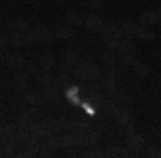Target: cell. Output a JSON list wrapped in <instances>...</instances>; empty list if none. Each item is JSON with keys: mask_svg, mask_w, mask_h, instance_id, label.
<instances>
[{"mask_svg": "<svg viewBox=\"0 0 161 158\" xmlns=\"http://www.w3.org/2000/svg\"><path fill=\"white\" fill-rule=\"evenodd\" d=\"M54 79H56V75H52V71H41L37 75V84L41 88H45V85H52L54 84Z\"/></svg>", "mask_w": 161, "mask_h": 158, "instance_id": "cell-26", "label": "cell"}, {"mask_svg": "<svg viewBox=\"0 0 161 158\" xmlns=\"http://www.w3.org/2000/svg\"><path fill=\"white\" fill-rule=\"evenodd\" d=\"M58 145H60V150H75V147L80 145V141H77L75 135L67 133V135H60L58 137Z\"/></svg>", "mask_w": 161, "mask_h": 158, "instance_id": "cell-16", "label": "cell"}, {"mask_svg": "<svg viewBox=\"0 0 161 158\" xmlns=\"http://www.w3.org/2000/svg\"><path fill=\"white\" fill-rule=\"evenodd\" d=\"M39 66H41L43 71H54V66H56V58H54V54H52L50 49H45V51L39 56Z\"/></svg>", "mask_w": 161, "mask_h": 158, "instance_id": "cell-14", "label": "cell"}, {"mask_svg": "<svg viewBox=\"0 0 161 158\" xmlns=\"http://www.w3.org/2000/svg\"><path fill=\"white\" fill-rule=\"evenodd\" d=\"M137 41H144V43H153L157 34H155V30L150 28V26H137V32H136Z\"/></svg>", "mask_w": 161, "mask_h": 158, "instance_id": "cell-17", "label": "cell"}, {"mask_svg": "<svg viewBox=\"0 0 161 158\" xmlns=\"http://www.w3.org/2000/svg\"><path fill=\"white\" fill-rule=\"evenodd\" d=\"M101 37H103V43H105V47L108 49H114L118 47V43L123 41V30H120V26L118 24H105L103 26V30H101Z\"/></svg>", "mask_w": 161, "mask_h": 158, "instance_id": "cell-1", "label": "cell"}, {"mask_svg": "<svg viewBox=\"0 0 161 158\" xmlns=\"http://www.w3.org/2000/svg\"><path fill=\"white\" fill-rule=\"evenodd\" d=\"M131 69L136 71L137 77H142V79H146V77H150V66L148 64H144V62L140 60H133V64H131Z\"/></svg>", "mask_w": 161, "mask_h": 158, "instance_id": "cell-25", "label": "cell"}, {"mask_svg": "<svg viewBox=\"0 0 161 158\" xmlns=\"http://www.w3.org/2000/svg\"><path fill=\"white\" fill-rule=\"evenodd\" d=\"M11 30H19V32H26L30 26H28V22H26L24 17H15V19H11Z\"/></svg>", "mask_w": 161, "mask_h": 158, "instance_id": "cell-29", "label": "cell"}, {"mask_svg": "<svg viewBox=\"0 0 161 158\" xmlns=\"http://www.w3.org/2000/svg\"><path fill=\"white\" fill-rule=\"evenodd\" d=\"M24 71H26L28 75H35V77H37V75L41 73L43 69L39 66V60H37V62H26V69H24Z\"/></svg>", "mask_w": 161, "mask_h": 158, "instance_id": "cell-31", "label": "cell"}, {"mask_svg": "<svg viewBox=\"0 0 161 158\" xmlns=\"http://www.w3.org/2000/svg\"><path fill=\"white\" fill-rule=\"evenodd\" d=\"M47 128H50V124H47V122L35 120L32 124H30V137H37V139H43V137H47Z\"/></svg>", "mask_w": 161, "mask_h": 158, "instance_id": "cell-13", "label": "cell"}, {"mask_svg": "<svg viewBox=\"0 0 161 158\" xmlns=\"http://www.w3.org/2000/svg\"><path fill=\"white\" fill-rule=\"evenodd\" d=\"M43 92H45V98H47L50 103H58V100H60V96H62L60 85H56V84L45 85V88H43Z\"/></svg>", "mask_w": 161, "mask_h": 158, "instance_id": "cell-19", "label": "cell"}, {"mask_svg": "<svg viewBox=\"0 0 161 158\" xmlns=\"http://www.w3.org/2000/svg\"><path fill=\"white\" fill-rule=\"evenodd\" d=\"M116 56H136V45L131 43V37H123L116 47Z\"/></svg>", "mask_w": 161, "mask_h": 158, "instance_id": "cell-12", "label": "cell"}, {"mask_svg": "<svg viewBox=\"0 0 161 158\" xmlns=\"http://www.w3.org/2000/svg\"><path fill=\"white\" fill-rule=\"evenodd\" d=\"M101 88H103V94L110 98L112 94L118 92V69H108V73L101 75Z\"/></svg>", "mask_w": 161, "mask_h": 158, "instance_id": "cell-3", "label": "cell"}, {"mask_svg": "<svg viewBox=\"0 0 161 158\" xmlns=\"http://www.w3.org/2000/svg\"><path fill=\"white\" fill-rule=\"evenodd\" d=\"M110 98H112V103H116L118 107H129V105L133 103L131 94H129V92H120V90H118L116 94H112Z\"/></svg>", "mask_w": 161, "mask_h": 158, "instance_id": "cell-20", "label": "cell"}, {"mask_svg": "<svg viewBox=\"0 0 161 158\" xmlns=\"http://www.w3.org/2000/svg\"><path fill=\"white\" fill-rule=\"evenodd\" d=\"M13 133H15V124H11V122L0 124V139H11Z\"/></svg>", "mask_w": 161, "mask_h": 158, "instance_id": "cell-28", "label": "cell"}, {"mask_svg": "<svg viewBox=\"0 0 161 158\" xmlns=\"http://www.w3.org/2000/svg\"><path fill=\"white\" fill-rule=\"evenodd\" d=\"M11 41V45L15 47H24V45H30V41H28V34L26 32H19V30H13V34L9 37Z\"/></svg>", "mask_w": 161, "mask_h": 158, "instance_id": "cell-21", "label": "cell"}, {"mask_svg": "<svg viewBox=\"0 0 161 158\" xmlns=\"http://www.w3.org/2000/svg\"><path fill=\"white\" fill-rule=\"evenodd\" d=\"M116 122H118V126H120V130H123L125 135L133 133V115H131V111L127 109V107H123L120 109V113H118V118H116Z\"/></svg>", "mask_w": 161, "mask_h": 158, "instance_id": "cell-4", "label": "cell"}, {"mask_svg": "<svg viewBox=\"0 0 161 158\" xmlns=\"http://www.w3.org/2000/svg\"><path fill=\"white\" fill-rule=\"evenodd\" d=\"M101 62H103L105 69H116V51L105 47V51L101 54Z\"/></svg>", "mask_w": 161, "mask_h": 158, "instance_id": "cell-22", "label": "cell"}, {"mask_svg": "<svg viewBox=\"0 0 161 158\" xmlns=\"http://www.w3.org/2000/svg\"><path fill=\"white\" fill-rule=\"evenodd\" d=\"M4 62H7V54H4V51H0V64H4Z\"/></svg>", "mask_w": 161, "mask_h": 158, "instance_id": "cell-36", "label": "cell"}, {"mask_svg": "<svg viewBox=\"0 0 161 158\" xmlns=\"http://www.w3.org/2000/svg\"><path fill=\"white\" fill-rule=\"evenodd\" d=\"M9 37H4V34H0V51H7V47H9Z\"/></svg>", "mask_w": 161, "mask_h": 158, "instance_id": "cell-35", "label": "cell"}, {"mask_svg": "<svg viewBox=\"0 0 161 158\" xmlns=\"http://www.w3.org/2000/svg\"><path fill=\"white\" fill-rule=\"evenodd\" d=\"M120 30H123V34L125 37H136V32H137V22H133V19H127V22H120Z\"/></svg>", "mask_w": 161, "mask_h": 158, "instance_id": "cell-24", "label": "cell"}, {"mask_svg": "<svg viewBox=\"0 0 161 158\" xmlns=\"http://www.w3.org/2000/svg\"><path fill=\"white\" fill-rule=\"evenodd\" d=\"M99 109H101V113H103V118H108V120H116L123 107H118L116 103H112V98H110V100H105V103L101 105Z\"/></svg>", "mask_w": 161, "mask_h": 158, "instance_id": "cell-11", "label": "cell"}, {"mask_svg": "<svg viewBox=\"0 0 161 158\" xmlns=\"http://www.w3.org/2000/svg\"><path fill=\"white\" fill-rule=\"evenodd\" d=\"M45 100H47V98H45L43 88H41V90H26L24 92V103L26 105H37V107H41Z\"/></svg>", "mask_w": 161, "mask_h": 158, "instance_id": "cell-7", "label": "cell"}, {"mask_svg": "<svg viewBox=\"0 0 161 158\" xmlns=\"http://www.w3.org/2000/svg\"><path fill=\"white\" fill-rule=\"evenodd\" d=\"M13 85H15L17 92H26V88H28V73L26 71H17L13 75Z\"/></svg>", "mask_w": 161, "mask_h": 158, "instance_id": "cell-18", "label": "cell"}, {"mask_svg": "<svg viewBox=\"0 0 161 158\" xmlns=\"http://www.w3.org/2000/svg\"><path fill=\"white\" fill-rule=\"evenodd\" d=\"M0 115H2V109H0Z\"/></svg>", "mask_w": 161, "mask_h": 158, "instance_id": "cell-39", "label": "cell"}, {"mask_svg": "<svg viewBox=\"0 0 161 158\" xmlns=\"http://www.w3.org/2000/svg\"><path fill=\"white\" fill-rule=\"evenodd\" d=\"M80 156H84V158H103L105 154H103V150H97L95 145H90L88 150H84Z\"/></svg>", "mask_w": 161, "mask_h": 158, "instance_id": "cell-30", "label": "cell"}, {"mask_svg": "<svg viewBox=\"0 0 161 158\" xmlns=\"http://www.w3.org/2000/svg\"><path fill=\"white\" fill-rule=\"evenodd\" d=\"M54 37H56V41H71V38L75 37V28L69 24L60 26V28H56L54 30Z\"/></svg>", "mask_w": 161, "mask_h": 158, "instance_id": "cell-15", "label": "cell"}, {"mask_svg": "<svg viewBox=\"0 0 161 158\" xmlns=\"http://www.w3.org/2000/svg\"><path fill=\"white\" fill-rule=\"evenodd\" d=\"M127 147L133 150L136 156H137V154H142V152L146 150V139H144L142 135H137V133H129L127 135Z\"/></svg>", "mask_w": 161, "mask_h": 158, "instance_id": "cell-5", "label": "cell"}, {"mask_svg": "<svg viewBox=\"0 0 161 158\" xmlns=\"http://www.w3.org/2000/svg\"><path fill=\"white\" fill-rule=\"evenodd\" d=\"M137 24L140 26H157L161 24V13L159 11H144L140 17H137Z\"/></svg>", "mask_w": 161, "mask_h": 158, "instance_id": "cell-9", "label": "cell"}, {"mask_svg": "<svg viewBox=\"0 0 161 158\" xmlns=\"http://www.w3.org/2000/svg\"><path fill=\"white\" fill-rule=\"evenodd\" d=\"M103 26H105V22L101 19L99 15H95V13H90V15L84 17V28H86L88 32H101Z\"/></svg>", "mask_w": 161, "mask_h": 158, "instance_id": "cell-8", "label": "cell"}, {"mask_svg": "<svg viewBox=\"0 0 161 158\" xmlns=\"http://www.w3.org/2000/svg\"><path fill=\"white\" fill-rule=\"evenodd\" d=\"M64 24L73 26V28H80V26H84V17L75 11H67L64 13Z\"/></svg>", "mask_w": 161, "mask_h": 158, "instance_id": "cell-23", "label": "cell"}, {"mask_svg": "<svg viewBox=\"0 0 161 158\" xmlns=\"http://www.w3.org/2000/svg\"><path fill=\"white\" fill-rule=\"evenodd\" d=\"M26 34H28V41H30V45H35V43L50 45L52 41H56L54 32H52V30H47L45 26H32V28H28V30H26Z\"/></svg>", "mask_w": 161, "mask_h": 158, "instance_id": "cell-2", "label": "cell"}, {"mask_svg": "<svg viewBox=\"0 0 161 158\" xmlns=\"http://www.w3.org/2000/svg\"><path fill=\"white\" fill-rule=\"evenodd\" d=\"M35 120H39V109L37 105H30L28 109H24L19 113V118H17V126H28L30 128V124Z\"/></svg>", "mask_w": 161, "mask_h": 158, "instance_id": "cell-6", "label": "cell"}, {"mask_svg": "<svg viewBox=\"0 0 161 158\" xmlns=\"http://www.w3.org/2000/svg\"><path fill=\"white\" fill-rule=\"evenodd\" d=\"M7 66H11L15 71H24L26 69V58L22 54H17V51H11V54H7V62H4Z\"/></svg>", "mask_w": 161, "mask_h": 158, "instance_id": "cell-10", "label": "cell"}, {"mask_svg": "<svg viewBox=\"0 0 161 158\" xmlns=\"http://www.w3.org/2000/svg\"><path fill=\"white\" fill-rule=\"evenodd\" d=\"M144 156H146V158H161V147L148 145L146 150H144Z\"/></svg>", "mask_w": 161, "mask_h": 158, "instance_id": "cell-33", "label": "cell"}, {"mask_svg": "<svg viewBox=\"0 0 161 158\" xmlns=\"http://www.w3.org/2000/svg\"><path fill=\"white\" fill-rule=\"evenodd\" d=\"M0 100H2V90H0Z\"/></svg>", "mask_w": 161, "mask_h": 158, "instance_id": "cell-37", "label": "cell"}, {"mask_svg": "<svg viewBox=\"0 0 161 158\" xmlns=\"http://www.w3.org/2000/svg\"><path fill=\"white\" fill-rule=\"evenodd\" d=\"M62 62H64V64H69V66H75V64L80 62V54L73 51V49H67V51L62 54Z\"/></svg>", "mask_w": 161, "mask_h": 158, "instance_id": "cell-27", "label": "cell"}, {"mask_svg": "<svg viewBox=\"0 0 161 158\" xmlns=\"http://www.w3.org/2000/svg\"><path fill=\"white\" fill-rule=\"evenodd\" d=\"M103 154H105V156H112V158H118V156H123V147L110 145V147H105V150H103Z\"/></svg>", "mask_w": 161, "mask_h": 158, "instance_id": "cell-32", "label": "cell"}, {"mask_svg": "<svg viewBox=\"0 0 161 158\" xmlns=\"http://www.w3.org/2000/svg\"><path fill=\"white\" fill-rule=\"evenodd\" d=\"M86 7H90V9H103L105 0H86Z\"/></svg>", "mask_w": 161, "mask_h": 158, "instance_id": "cell-34", "label": "cell"}, {"mask_svg": "<svg viewBox=\"0 0 161 158\" xmlns=\"http://www.w3.org/2000/svg\"><path fill=\"white\" fill-rule=\"evenodd\" d=\"M157 11H159V13H161V4H159V9H157Z\"/></svg>", "mask_w": 161, "mask_h": 158, "instance_id": "cell-38", "label": "cell"}]
</instances>
